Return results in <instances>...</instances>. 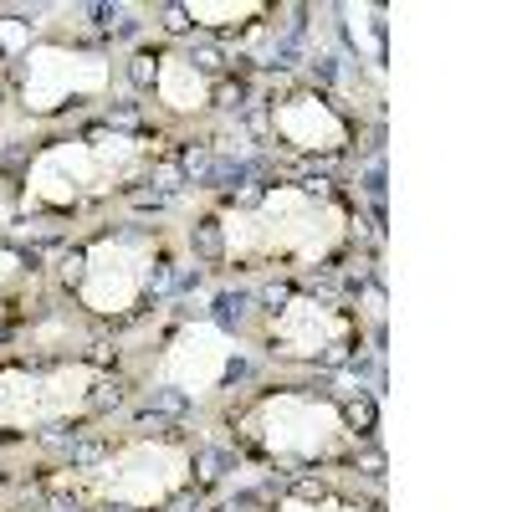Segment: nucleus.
<instances>
[{
  "instance_id": "nucleus-1",
  "label": "nucleus",
  "mask_w": 512,
  "mask_h": 512,
  "mask_svg": "<svg viewBox=\"0 0 512 512\" xmlns=\"http://www.w3.org/2000/svg\"><path fill=\"white\" fill-rule=\"evenodd\" d=\"M349 210L323 190L272 185L256 205L221 216V251L226 262H323L344 246Z\"/></svg>"
},
{
  "instance_id": "nucleus-2",
  "label": "nucleus",
  "mask_w": 512,
  "mask_h": 512,
  "mask_svg": "<svg viewBox=\"0 0 512 512\" xmlns=\"http://www.w3.org/2000/svg\"><path fill=\"white\" fill-rule=\"evenodd\" d=\"M154 159L149 139L128 134H98V139H62L47 144L21 180V205L26 210H72L88 205L98 195L123 190L134 175H144V164Z\"/></svg>"
},
{
  "instance_id": "nucleus-3",
  "label": "nucleus",
  "mask_w": 512,
  "mask_h": 512,
  "mask_svg": "<svg viewBox=\"0 0 512 512\" xmlns=\"http://www.w3.org/2000/svg\"><path fill=\"white\" fill-rule=\"evenodd\" d=\"M190 472H195V451L185 441L144 436V441L118 446L108 461L88 466V472L67 477L62 487L103 507H159L190 482Z\"/></svg>"
},
{
  "instance_id": "nucleus-4",
  "label": "nucleus",
  "mask_w": 512,
  "mask_h": 512,
  "mask_svg": "<svg viewBox=\"0 0 512 512\" xmlns=\"http://www.w3.org/2000/svg\"><path fill=\"white\" fill-rule=\"evenodd\" d=\"M159 246L149 236H98L88 251L77 256V267L67 272L77 287V303L98 318H128L154 277Z\"/></svg>"
},
{
  "instance_id": "nucleus-5",
  "label": "nucleus",
  "mask_w": 512,
  "mask_h": 512,
  "mask_svg": "<svg viewBox=\"0 0 512 512\" xmlns=\"http://www.w3.org/2000/svg\"><path fill=\"white\" fill-rule=\"evenodd\" d=\"M241 431L251 446L267 456H328L333 446L349 441V415L323 395H267L241 415Z\"/></svg>"
},
{
  "instance_id": "nucleus-6",
  "label": "nucleus",
  "mask_w": 512,
  "mask_h": 512,
  "mask_svg": "<svg viewBox=\"0 0 512 512\" xmlns=\"http://www.w3.org/2000/svg\"><path fill=\"white\" fill-rule=\"evenodd\" d=\"M103 390L98 364H57V369H0V431H41L72 420Z\"/></svg>"
},
{
  "instance_id": "nucleus-7",
  "label": "nucleus",
  "mask_w": 512,
  "mask_h": 512,
  "mask_svg": "<svg viewBox=\"0 0 512 512\" xmlns=\"http://www.w3.org/2000/svg\"><path fill=\"white\" fill-rule=\"evenodd\" d=\"M113 88V62L103 52L62 47V41H36L21 57V108L26 113H57L72 98H103Z\"/></svg>"
},
{
  "instance_id": "nucleus-8",
  "label": "nucleus",
  "mask_w": 512,
  "mask_h": 512,
  "mask_svg": "<svg viewBox=\"0 0 512 512\" xmlns=\"http://www.w3.org/2000/svg\"><path fill=\"white\" fill-rule=\"evenodd\" d=\"M231 364H236V338L221 323L195 318L164 338V349L154 359V379L190 400H210L221 390V379L231 374Z\"/></svg>"
},
{
  "instance_id": "nucleus-9",
  "label": "nucleus",
  "mask_w": 512,
  "mask_h": 512,
  "mask_svg": "<svg viewBox=\"0 0 512 512\" xmlns=\"http://www.w3.org/2000/svg\"><path fill=\"white\" fill-rule=\"evenodd\" d=\"M349 338V318L323 297H287L267 323V344L282 359H323Z\"/></svg>"
},
{
  "instance_id": "nucleus-10",
  "label": "nucleus",
  "mask_w": 512,
  "mask_h": 512,
  "mask_svg": "<svg viewBox=\"0 0 512 512\" xmlns=\"http://www.w3.org/2000/svg\"><path fill=\"white\" fill-rule=\"evenodd\" d=\"M272 134L297 154H333V149L349 144V123L318 93H292L272 108Z\"/></svg>"
},
{
  "instance_id": "nucleus-11",
  "label": "nucleus",
  "mask_w": 512,
  "mask_h": 512,
  "mask_svg": "<svg viewBox=\"0 0 512 512\" xmlns=\"http://www.w3.org/2000/svg\"><path fill=\"white\" fill-rule=\"evenodd\" d=\"M154 98L164 113H180V118H195L216 103V88L200 62H190L185 52H164L159 57V72H154Z\"/></svg>"
},
{
  "instance_id": "nucleus-12",
  "label": "nucleus",
  "mask_w": 512,
  "mask_h": 512,
  "mask_svg": "<svg viewBox=\"0 0 512 512\" xmlns=\"http://www.w3.org/2000/svg\"><path fill=\"white\" fill-rule=\"evenodd\" d=\"M262 11H267L262 0H190V6H185V16L195 26H246Z\"/></svg>"
},
{
  "instance_id": "nucleus-13",
  "label": "nucleus",
  "mask_w": 512,
  "mask_h": 512,
  "mask_svg": "<svg viewBox=\"0 0 512 512\" xmlns=\"http://www.w3.org/2000/svg\"><path fill=\"white\" fill-rule=\"evenodd\" d=\"M277 512H369V507H354V502H313V497H282Z\"/></svg>"
},
{
  "instance_id": "nucleus-14",
  "label": "nucleus",
  "mask_w": 512,
  "mask_h": 512,
  "mask_svg": "<svg viewBox=\"0 0 512 512\" xmlns=\"http://www.w3.org/2000/svg\"><path fill=\"white\" fill-rule=\"evenodd\" d=\"M21 277V262H16V256L11 251H0V297H6V287Z\"/></svg>"
}]
</instances>
